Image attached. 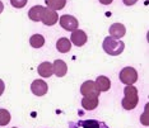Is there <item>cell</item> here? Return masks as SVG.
Returning a JSON list of instances; mask_svg holds the SVG:
<instances>
[{"mask_svg": "<svg viewBox=\"0 0 149 128\" xmlns=\"http://www.w3.org/2000/svg\"><path fill=\"white\" fill-rule=\"evenodd\" d=\"M139 95L138 89L133 85H126L124 89V99H123V108L125 110H133L138 105Z\"/></svg>", "mask_w": 149, "mask_h": 128, "instance_id": "1", "label": "cell"}, {"mask_svg": "<svg viewBox=\"0 0 149 128\" xmlns=\"http://www.w3.org/2000/svg\"><path fill=\"white\" fill-rule=\"evenodd\" d=\"M103 50L104 52L108 53L111 56H118L124 52V48H125V43L121 41V39H117V38H113V37H106L103 41Z\"/></svg>", "mask_w": 149, "mask_h": 128, "instance_id": "2", "label": "cell"}, {"mask_svg": "<svg viewBox=\"0 0 149 128\" xmlns=\"http://www.w3.org/2000/svg\"><path fill=\"white\" fill-rule=\"evenodd\" d=\"M69 128H110L106 123L97 119H80L78 122H72Z\"/></svg>", "mask_w": 149, "mask_h": 128, "instance_id": "3", "label": "cell"}, {"mask_svg": "<svg viewBox=\"0 0 149 128\" xmlns=\"http://www.w3.org/2000/svg\"><path fill=\"white\" fill-rule=\"evenodd\" d=\"M120 81L126 85H133L138 81V72L134 67H125L120 72Z\"/></svg>", "mask_w": 149, "mask_h": 128, "instance_id": "4", "label": "cell"}, {"mask_svg": "<svg viewBox=\"0 0 149 128\" xmlns=\"http://www.w3.org/2000/svg\"><path fill=\"white\" fill-rule=\"evenodd\" d=\"M80 93H82L83 96H98L101 92L98 90L96 83L88 80V81L82 84V86H80Z\"/></svg>", "mask_w": 149, "mask_h": 128, "instance_id": "5", "label": "cell"}, {"mask_svg": "<svg viewBox=\"0 0 149 128\" xmlns=\"http://www.w3.org/2000/svg\"><path fill=\"white\" fill-rule=\"evenodd\" d=\"M60 25H61L65 31L73 32L78 28V21H77V18H74L73 15L65 14V15L60 17Z\"/></svg>", "mask_w": 149, "mask_h": 128, "instance_id": "6", "label": "cell"}, {"mask_svg": "<svg viewBox=\"0 0 149 128\" xmlns=\"http://www.w3.org/2000/svg\"><path fill=\"white\" fill-rule=\"evenodd\" d=\"M59 21V15H57L56 10H54L51 8H45L43 10V15H42V23L45 25H54L56 24Z\"/></svg>", "mask_w": 149, "mask_h": 128, "instance_id": "7", "label": "cell"}, {"mask_svg": "<svg viewBox=\"0 0 149 128\" xmlns=\"http://www.w3.org/2000/svg\"><path fill=\"white\" fill-rule=\"evenodd\" d=\"M31 90H32V93L35 94V95L42 96V95H45V94L47 93V90H49V86H47V84L43 81V80L38 79V80H35V81L32 83Z\"/></svg>", "mask_w": 149, "mask_h": 128, "instance_id": "8", "label": "cell"}, {"mask_svg": "<svg viewBox=\"0 0 149 128\" xmlns=\"http://www.w3.org/2000/svg\"><path fill=\"white\" fill-rule=\"evenodd\" d=\"M87 39H88V37L86 34V32L82 31V29H75V31H73L72 37H70L72 43H74L77 47H80V46L86 45Z\"/></svg>", "mask_w": 149, "mask_h": 128, "instance_id": "9", "label": "cell"}, {"mask_svg": "<svg viewBox=\"0 0 149 128\" xmlns=\"http://www.w3.org/2000/svg\"><path fill=\"white\" fill-rule=\"evenodd\" d=\"M108 32H110L111 37L120 39V38H123V37L125 36V33H126V28H125V25L121 24V23H113V24L110 27Z\"/></svg>", "mask_w": 149, "mask_h": 128, "instance_id": "10", "label": "cell"}, {"mask_svg": "<svg viewBox=\"0 0 149 128\" xmlns=\"http://www.w3.org/2000/svg\"><path fill=\"white\" fill-rule=\"evenodd\" d=\"M52 70H54V74H55L57 77H63V76H65L68 72V65L63 60H56V61L52 63Z\"/></svg>", "mask_w": 149, "mask_h": 128, "instance_id": "11", "label": "cell"}, {"mask_svg": "<svg viewBox=\"0 0 149 128\" xmlns=\"http://www.w3.org/2000/svg\"><path fill=\"white\" fill-rule=\"evenodd\" d=\"M43 10H45V6H42V5H35L33 8L29 9V12H28L29 19H31V21H33V22H40V21H42Z\"/></svg>", "mask_w": 149, "mask_h": 128, "instance_id": "12", "label": "cell"}, {"mask_svg": "<svg viewBox=\"0 0 149 128\" xmlns=\"http://www.w3.org/2000/svg\"><path fill=\"white\" fill-rule=\"evenodd\" d=\"M98 96H84L82 99V107L87 110H93L98 107Z\"/></svg>", "mask_w": 149, "mask_h": 128, "instance_id": "13", "label": "cell"}, {"mask_svg": "<svg viewBox=\"0 0 149 128\" xmlns=\"http://www.w3.org/2000/svg\"><path fill=\"white\" fill-rule=\"evenodd\" d=\"M37 71H38L40 76H42V77H50L54 74L52 63H50V62H42L41 65L38 66Z\"/></svg>", "mask_w": 149, "mask_h": 128, "instance_id": "14", "label": "cell"}, {"mask_svg": "<svg viewBox=\"0 0 149 128\" xmlns=\"http://www.w3.org/2000/svg\"><path fill=\"white\" fill-rule=\"evenodd\" d=\"M96 85L100 92H107L111 87V81L107 76H98L96 80Z\"/></svg>", "mask_w": 149, "mask_h": 128, "instance_id": "15", "label": "cell"}, {"mask_svg": "<svg viewBox=\"0 0 149 128\" xmlns=\"http://www.w3.org/2000/svg\"><path fill=\"white\" fill-rule=\"evenodd\" d=\"M56 48H57L59 52L66 53V52L70 51V48H72V43H70V41L68 38L63 37V38H60L59 41L56 42Z\"/></svg>", "mask_w": 149, "mask_h": 128, "instance_id": "16", "label": "cell"}, {"mask_svg": "<svg viewBox=\"0 0 149 128\" xmlns=\"http://www.w3.org/2000/svg\"><path fill=\"white\" fill-rule=\"evenodd\" d=\"M47 8H51L54 10H61L66 4V0H45Z\"/></svg>", "mask_w": 149, "mask_h": 128, "instance_id": "17", "label": "cell"}, {"mask_svg": "<svg viewBox=\"0 0 149 128\" xmlns=\"http://www.w3.org/2000/svg\"><path fill=\"white\" fill-rule=\"evenodd\" d=\"M29 45H31L33 48H41V47L45 45V38L41 34H33L31 38H29Z\"/></svg>", "mask_w": 149, "mask_h": 128, "instance_id": "18", "label": "cell"}, {"mask_svg": "<svg viewBox=\"0 0 149 128\" xmlns=\"http://www.w3.org/2000/svg\"><path fill=\"white\" fill-rule=\"evenodd\" d=\"M10 122V113L6 109H0V126H6Z\"/></svg>", "mask_w": 149, "mask_h": 128, "instance_id": "19", "label": "cell"}, {"mask_svg": "<svg viewBox=\"0 0 149 128\" xmlns=\"http://www.w3.org/2000/svg\"><path fill=\"white\" fill-rule=\"evenodd\" d=\"M27 1H28V0H10L12 5L14 6V8H17V9L23 8V6L27 4Z\"/></svg>", "mask_w": 149, "mask_h": 128, "instance_id": "20", "label": "cell"}, {"mask_svg": "<svg viewBox=\"0 0 149 128\" xmlns=\"http://www.w3.org/2000/svg\"><path fill=\"white\" fill-rule=\"evenodd\" d=\"M148 105L145 107V112H144V114H143V117H140V122L144 124V126H148Z\"/></svg>", "mask_w": 149, "mask_h": 128, "instance_id": "21", "label": "cell"}, {"mask_svg": "<svg viewBox=\"0 0 149 128\" xmlns=\"http://www.w3.org/2000/svg\"><path fill=\"white\" fill-rule=\"evenodd\" d=\"M124 1V4L125 5H127V6H131V5H134L135 3L138 1V0H123Z\"/></svg>", "mask_w": 149, "mask_h": 128, "instance_id": "22", "label": "cell"}, {"mask_svg": "<svg viewBox=\"0 0 149 128\" xmlns=\"http://www.w3.org/2000/svg\"><path fill=\"white\" fill-rule=\"evenodd\" d=\"M4 89H5V84H4V81H3L1 79H0V95L4 93Z\"/></svg>", "mask_w": 149, "mask_h": 128, "instance_id": "23", "label": "cell"}, {"mask_svg": "<svg viewBox=\"0 0 149 128\" xmlns=\"http://www.w3.org/2000/svg\"><path fill=\"white\" fill-rule=\"evenodd\" d=\"M113 0H100V3L101 4H103V5H108V4H111Z\"/></svg>", "mask_w": 149, "mask_h": 128, "instance_id": "24", "label": "cell"}, {"mask_svg": "<svg viewBox=\"0 0 149 128\" xmlns=\"http://www.w3.org/2000/svg\"><path fill=\"white\" fill-rule=\"evenodd\" d=\"M3 10H4V4H3V3L0 1V13H1Z\"/></svg>", "mask_w": 149, "mask_h": 128, "instance_id": "25", "label": "cell"}, {"mask_svg": "<svg viewBox=\"0 0 149 128\" xmlns=\"http://www.w3.org/2000/svg\"><path fill=\"white\" fill-rule=\"evenodd\" d=\"M13 128H17V127H13Z\"/></svg>", "mask_w": 149, "mask_h": 128, "instance_id": "26", "label": "cell"}]
</instances>
